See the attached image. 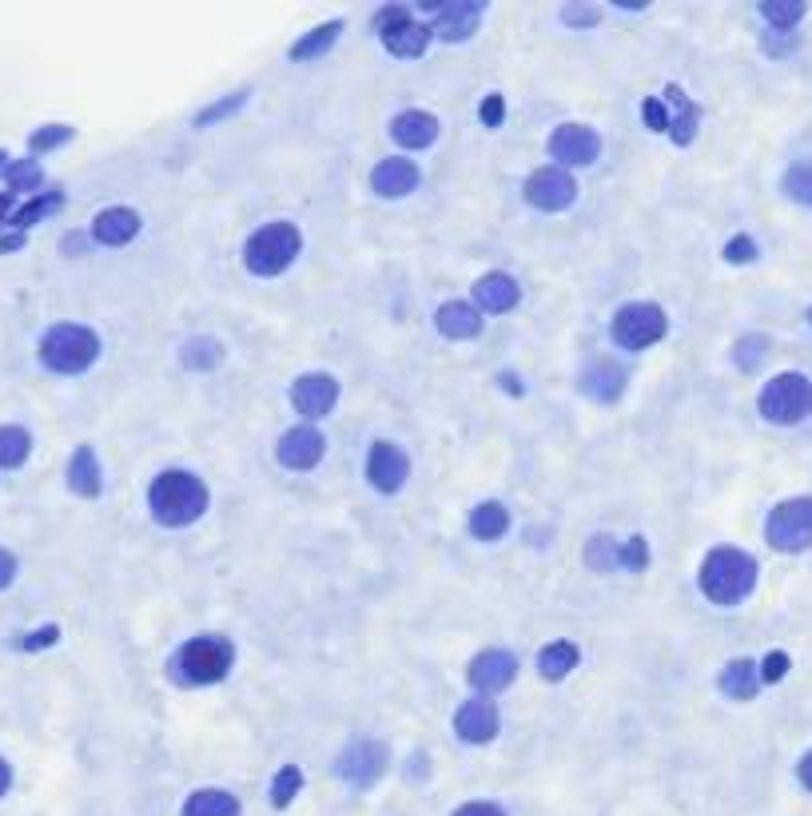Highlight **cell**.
Listing matches in <instances>:
<instances>
[{"mask_svg": "<svg viewBox=\"0 0 812 816\" xmlns=\"http://www.w3.org/2000/svg\"><path fill=\"white\" fill-rule=\"evenodd\" d=\"M796 773H801V785L812 788V753H804V757H801V769H796Z\"/></svg>", "mask_w": 812, "mask_h": 816, "instance_id": "53", "label": "cell"}, {"mask_svg": "<svg viewBox=\"0 0 812 816\" xmlns=\"http://www.w3.org/2000/svg\"><path fill=\"white\" fill-rule=\"evenodd\" d=\"M525 203L538 211H565L578 200V183L565 168H538L530 180H525Z\"/></svg>", "mask_w": 812, "mask_h": 816, "instance_id": "12", "label": "cell"}, {"mask_svg": "<svg viewBox=\"0 0 812 816\" xmlns=\"http://www.w3.org/2000/svg\"><path fill=\"white\" fill-rule=\"evenodd\" d=\"M180 816H239V800L228 788H200V793H191L183 800Z\"/></svg>", "mask_w": 812, "mask_h": 816, "instance_id": "31", "label": "cell"}, {"mask_svg": "<svg viewBox=\"0 0 812 816\" xmlns=\"http://www.w3.org/2000/svg\"><path fill=\"white\" fill-rule=\"evenodd\" d=\"M784 196L796 203H804V208H812V160L804 163H793V168L784 171V180H781Z\"/></svg>", "mask_w": 812, "mask_h": 816, "instance_id": "39", "label": "cell"}, {"mask_svg": "<svg viewBox=\"0 0 812 816\" xmlns=\"http://www.w3.org/2000/svg\"><path fill=\"white\" fill-rule=\"evenodd\" d=\"M4 183H9V196L17 191H37L44 183V168L37 160H12L4 163Z\"/></svg>", "mask_w": 812, "mask_h": 816, "instance_id": "37", "label": "cell"}, {"mask_svg": "<svg viewBox=\"0 0 812 816\" xmlns=\"http://www.w3.org/2000/svg\"><path fill=\"white\" fill-rule=\"evenodd\" d=\"M618 538H610V534H593L590 541H585V566H590L593 574H613L618 570Z\"/></svg>", "mask_w": 812, "mask_h": 816, "instance_id": "35", "label": "cell"}, {"mask_svg": "<svg viewBox=\"0 0 812 816\" xmlns=\"http://www.w3.org/2000/svg\"><path fill=\"white\" fill-rule=\"evenodd\" d=\"M100 359V335L84 324H57L40 339V362L57 375H80Z\"/></svg>", "mask_w": 812, "mask_h": 816, "instance_id": "5", "label": "cell"}, {"mask_svg": "<svg viewBox=\"0 0 812 816\" xmlns=\"http://www.w3.org/2000/svg\"><path fill=\"white\" fill-rule=\"evenodd\" d=\"M439 132H442L439 116L422 112V108H407V112H399L391 120V140L399 143V148H407V152L430 148V143L439 140Z\"/></svg>", "mask_w": 812, "mask_h": 816, "instance_id": "19", "label": "cell"}, {"mask_svg": "<svg viewBox=\"0 0 812 816\" xmlns=\"http://www.w3.org/2000/svg\"><path fill=\"white\" fill-rule=\"evenodd\" d=\"M518 299H522V287H518V279L507 276V271H487V276L474 283L478 311L507 315V311H514V307H518Z\"/></svg>", "mask_w": 812, "mask_h": 816, "instance_id": "22", "label": "cell"}, {"mask_svg": "<svg viewBox=\"0 0 812 816\" xmlns=\"http://www.w3.org/2000/svg\"><path fill=\"white\" fill-rule=\"evenodd\" d=\"M68 490L77 498H100V490H104V470H100V458L88 442L68 458Z\"/></svg>", "mask_w": 812, "mask_h": 816, "instance_id": "25", "label": "cell"}, {"mask_svg": "<svg viewBox=\"0 0 812 816\" xmlns=\"http://www.w3.org/2000/svg\"><path fill=\"white\" fill-rule=\"evenodd\" d=\"M235 665V646L223 634H200L183 641L172 657H168V681L180 689H200V685H215L231 674Z\"/></svg>", "mask_w": 812, "mask_h": 816, "instance_id": "2", "label": "cell"}, {"mask_svg": "<svg viewBox=\"0 0 812 816\" xmlns=\"http://www.w3.org/2000/svg\"><path fill=\"white\" fill-rule=\"evenodd\" d=\"M9 785H12V769H9V760L0 757V797L9 793Z\"/></svg>", "mask_w": 812, "mask_h": 816, "instance_id": "54", "label": "cell"}, {"mask_svg": "<svg viewBox=\"0 0 812 816\" xmlns=\"http://www.w3.org/2000/svg\"><path fill=\"white\" fill-rule=\"evenodd\" d=\"M323 455H327V438H323V430H315L311 422L291 427L287 435H279V442H275V458H279V466H287V470H315V466L323 462Z\"/></svg>", "mask_w": 812, "mask_h": 816, "instance_id": "15", "label": "cell"}, {"mask_svg": "<svg viewBox=\"0 0 812 816\" xmlns=\"http://www.w3.org/2000/svg\"><path fill=\"white\" fill-rule=\"evenodd\" d=\"M716 685H721V694L733 697V701H753L756 689H761V665L749 661V657H736V661H729L725 669H721Z\"/></svg>", "mask_w": 812, "mask_h": 816, "instance_id": "26", "label": "cell"}, {"mask_svg": "<svg viewBox=\"0 0 812 816\" xmlns=\"http://www.w3.org/2000/svg\"><path fill=\"white\" fill-rule=\"evenodd\" d=\"M514 677H518V657L510 654V649H482L467 669V681L474 685L482 697L510 689Z\"/></svg>", "mask_w": 812, "mask_h": 816, "instance_id": "17", "label": "cell"}, {"mask_svg": "<svg viewBox=\"0 0 812 816\" xmlns=\"http://www.w3.org/2000/svg\"><path fill=\"white\" fill-rule=\"evenodd\" d=\"M299 788H303L299 765H283V769L275 773V780H271V808H287L299 797Z\"/></svg>", "mask_w": 812, "mask_h": 816, "instance_id": "40", "label": "cell"}, {"mask_svg": "<svg viewBox=\"0 0 812 816\" xmlns=\"http://www.w3.org/2000/svg\"><path fill=\"white\" fill-rule=\"evenodd\" d=\"M578 661H582V649L573 646V641H550L542 649V657H538V674L545 681H565L578 669Z\"/></svg>", "mask_w": 812, "mask_h": 816, "instance_id": "29", "label": "cell"}, {"mask_svg": "<svg viewBox=\"0 0 812 816\" xmlns=\"http://www.w3.org/2000/svg\"><path fill=\"white\" fill-rule=\"evenodd\" d=\"M72 128H68V123H44V128H40V132H32L29 136V148L32 152H52V148H64L68 140H72Z\"/></svg>", "mask_w": 812, "mask_h": 816, "instance_id": "42", "label": "cell"}, {"mask_svg": "<svg viewBox=\"0 0 812 816\" xmlns=\"http://www.w3.org/2000/svg\"><path fill=\"white\" fill-rule=\"evenodd\" d=\"M661 100H669V105L678 108V120L669 123V136H673V143H681V148H685V143H693V136H698V120H701L698 105H693V100H689L678 84H669Z\"/></svg>", "mask_w": 812, "mask_h": 816, "instance_id": "30", "label": "cell"}, {"mask_svg": "<svg viewBox=\"0 0 812 816\" xmlns=\"http://www.w3.org/2000/svg\"><path fill=\"white\" fill-rule=\"evenodd\" d=\"M784 674H789V654H781V649H776V654H769V657H764V661H761V685H764V681H769V685L781 681Z\"/></svg>", "mask_w": 812, "mask_h": 816, "instance_id": "47", "label": "cell"}, {"mask_svg": "<svg viewBox=\"0 0 812 816\" xmlns=\"http://www.w3.org/2000/svg\"><path fill=\"white\" fill-rule=\"evenodd\" d=\"M148 510L168 530H183V526L200 523L208 510V486L191 470H163L148 486Z\"/></svg>", "mask_w": 812, "mask_h": 816, "instance_id": "1", "label": "cell"}, {"mask_svg": "<svg viewBox=\"0 0 812 816\" xmlns=\"http://www.w3.org/2000/svg\"><path fill=\"white\" fill-rule=\"evenodd\" d=\"M422 12L434 17L430 20L434 37L447 40V44H459V40L474 37L487 4H482V0H422Z\"/></svg>", "mask_w": 812, "mask_h": 816, "instance_id": "10", "label": "cell"}, {"mask_svg": "<svg viewBox=\"0 0 812 816\" xmlns=\"http://www.w3.org/2000/svg\"><path fill=\"white\" fill-rule=\"evenodd\" d=\"M562 20H565V24H573V29H590V24H598V20H602V12L590 9V4H565Z\"/></svg>", "mask_w": 812, "mask_h": 816, "instance_id": "46", "label": "cell"}, {"mask_svg": "<svg viewBox=\"0 0 812 816\" xmlns=\"http://www.w3.org/2000/svg\"><path fill=\"white\" fill-rule=\"evenodd\" d=\"M641 116H645V128H650V132H669V108L661 96H650V100L641 105Z\"/></svg>", "mask_w": 812, "mask_h": 816, "instance_id": "45", "label": "cell"}, {"mask_svg": "<svg viewBox=\"0 0 812 816\" xmlns=\"http://www.w3.org/2000/svg\"><path fill=\"white\" fill-rule=\"evenodd\" d=\"M248 100H251V88H239V92L223 96V100H215V105H208L200 116H196V128H211V123L231 120L239 108H248Z\"/></svg>", "mask_w": 812, "mask_h": 816, "instance_id": "38", "label": "cell"}, {"mask_svg": "<svg viewBox=\"0 0 812 816\" xmlns=\"http://www.w3.org/2000/svg\"><path fill=\"white\" fill-rule=\"evenodd\" d=\"M140 228H143V219L136 208H104L92 219V239L104 247H124L140 236Z\"/></svg>", "mask_w": 812, "mask_h": 816, "instance_id": "23", "label": "cell"}, {"mask_svg": "<svg viewBox=\"0 0 812 816\" xmlns=\"http://www.w3.org/2000/svg\"><path fill=\"white\" fill-rule=\"evenodd\" d=\"M60 641V626H44V629H32V634H24L17 641V649H24V654H37V649H48Z\"/></svg>", "mask_w": 812, "mask_h": 816, "instance_id": "44", "label": "cell"}, {"mask_svg": "<svg viewBox=\"0 0 812 816\" xmlns=\"http://www.w3.org/2000/svg\"><path fill=\"white\" fill-rule=\"evenodd\" d=\"M17 581V558H12L4 546H0V589H9Z\"/></svg>", "mask_w": 812, "mask_h": 816, "instance_id": "51", "label": "cell"}, {"mask_svg": "<svg viewBox=\"0 0 812 816\" xmlns=\"http://www.w3.org/2000/svg\"><path fill=\"white\" fill-rule=\"evenodd\" d=\"M756 558H749L745 550L736 546H716V550L705 554L698 570V586L713 606H736L745 601L749 594L756 589Z\"/></svg>", "mask_w": 812, "mask_h": 816, "instance_id": "3", "label": "cell"}, {"mask_svg": "<svg viewBox=\"0 0 812 816\" xmlns=\"http://www.w3.org/2000/svg\"><path fill=\"white\" fill-rule=\"evenodd\" d=\"M434 327H439V335H447L454 342L478 339L482 335V311L474 303H467V299H450V303H442L434 311Z\"/></svg>", "mask_w": 812, "mask_h": 816, "instance_id": "24", "label": "cell"}, {"mask_svg": "<svg viewBox=\"0 0 812 816\" xmlns=\"http://www.w3.org/2000/svg\"><path fill=\"white\" fill-rule=\"evenodd\" d=\"M761 17L769 20L776 32H793L804 20V0H764Z\"/></svg>", "mask_w": 812, "mask_h": 816, "instance_id": "36", "label": "cell"}, {"mask_svg": "<svg viewBox=\"0 0 812 816\" xmlns=\"http://www.w3.org/2000/svg\"><path fill=\"white\" fill-rule=\"evenodd\" d=\"M32 455V435L24 427H0V466L17 470Z\"/></svg>", "mask_w": 812, "mask_h": 816, "instance_id": "33", "label": "cell"}, {"mask_svg": "<svg viewBox=\"0 0 812 816\" xmlns=\"http://www.w3.org/2000/svg\"><path fill=\"white\" fill-rule=\"evenodd\" d=\"M374 32L387 44V52L399 60H419L430 40H434V29L422 24L407 4H387V9L374 12Z\"/></svg>", "mask_w": 812, "mask_h": 816, "instance_id": "7", "label": "cell"}, {"mask_svg": "<svg viewBox=\"0 0 812 816\" xmlns=\"http://www.w3.org/2000/svg\"><path fill=\"white\" fill-rule=\"evenodd\" d=\"M725 259L729 263H749V259H756V243L749 236H736L725 243Z\"/></svg>", "mask_w": 812, "mask_h": 816, "instance_id": "48", "label": "cell"}, {"mask_svg": "<svg viewBox=\"0 0 812 816\" xmlns=\"http://www.w3.org/2000/svg\"><path fill=\"white\" fill-rule=\"evenodd\" d=\"M180 362L188 370H215L223 362V347L215 339H188L180 347Z\"/></svg>", "mask_w": 812, "mask_h": 816, "instance_id": "34", "label": "cell"}, {"mask_svg": "<svg viewBox=\"0 0 812 816\" xmlns=\"http://www.w3.org/2000/svg\"><path fill=\"white\" fill-rule=\"evenodd\" d=\"M387 765H391V757H387V745L382 740H354V745H347L343 753H339V765H334V773L343 780H351L354 788H371L374 780L387 773Z\"/></svg>", "mask_w": 812, "mask_h": 816, "instance_id": "11", "label": "cell"}, {"mask_svg": "<svg viewBox=\"0 0 812 816\" xmlns=\"http://www.w3.org/2000/svg\"><path fill=\"white\" fill-rule=\"evenodd\" d=\"M764 538L781 554H801L812 546V498H789V502L773 506L769 523H764Z\"/></svg>", "mask_w": 812, "mask_h": 816, "instance_id": "9", "label": "cell"}, {"mask_svg": "<svg viewBox=\"0 0 812 816\" xmlns=\"http://www.w3.org/2000/svg\"><path fill=\"white\" fill-rule=\"evenodd\" d=\"M454 733L467 745H490L498 737V705L490 697H470L459 713H454Z\"/></svg>", "mask_w": 812, "mask_h": 816, "instance_id": "18", "label": "cell"}, {"mask_svg": "<svg viewBox=\"0 0 812 816\" xmlns=\"http://www.w3.org/2000/svg\"><path fill=\"white\" fill-rule=\"evenodd\" d=\"M407 478H411V458L402 455L394 442H387V438L371 442V450H367V482L382 494H394L407 486Z\"/></svg>", "mask_w": 812, "mask_h": 816, "instance_id": "16", "label": "cell"}, {"mask_svg": "<svg viewBox=\"0 0 812 816\" xmlns=\"http://www.w3.org/2000/svg\"><path fill=\"white\" fill-rule=\"evenodd\" d=\"M299 251H303L299 228L295 223H287V219H275V223H263V228L243 243V267H248L251 276L275 279L295 263Z\"/></svg>", "mask_w": 812, "mask_h": 816, "instance_id": "4", "label": "cell"}, {"mask_svg": "<svg viewBox=\"0 0 812 816\" xmlns=\"http://www.w3.org/2000/svg\"><path fill=\"white\" fill-rule=\"evenodd\" d=\"M669 331V319L658 303H625L618 307L610 324V339L621 351H645L653 342H661Z\"/></svg>", "mask_w": 812, "mask_h": 816, "instance_id": "8", "label": "cell"}, {"mask_svg": "<svg viewBox=\"0 0 812 816\" xmlns=\"http://www.w3.org/2000/svg\"><path fill=\"white\" fill-rule=\"evenodd\" d=\"M419 163L414 160H402V156H391V160H382L379 168L371 171V188L374 196L382 200H402V196H411L419 188Z\"/></svg>", "mask_w": 812, "mask_h": 816, "instance_id": "20", "label": "cell"}, {"mask_svg": "<svg viewBox=\"0 0 812 816\" xmlns=\"http://www.w3.org/2000/svg\"><path fill=\"white\" fill-rule=\"evenodd\" d=\"M334 402H339V382H334V375H327V370H311V375H299V379L291 382V407H295L307 422L331 415Z\"/></svg>", "mask_w": 812, "mask_h": 816, "instance_id": "14", "label": "cell"}, {"mask_svg": "<svg viewBox=\"0 0 812 816\" xmlns=\"http://www.w3.org/2000/svg\"><path fill=\"white\" fill-rule=\"evenodd\" d=\"M4 160H9V152H0V163H4Z\"/></svg>", "mask_w": 812, "mask_h": 816, "instance_id": "56", "label": "cell"}, {"mask_svg": "<svg viewBox=\"0 0 812 816\" xmlns=\"http://www.w3.org/2000/svg\"><path fill=\"white\" fill-rule=\"evenodd\" d=\"M578 382H582V390L593 402H618L625 382H630V375H625V367L613 359H590Z\"/></svg>", "mask_w": 812, "mask_h": 816, "instance_id": "21", "label": "cell"}, {"mask_svg": "<svg viewBox=\"0 0 812 816\" xmlns=\"http://www.w3.org/2000/svg\"><path fill=\"white\" fill-rule=\"evenodd\" d=\"M764 359H769V339H764V335H745V339H736L733 362L745 370V375H753Z\"/></svg>", "mask_w": 812, "mask_h": 816, "instance_id": "41", "label": "cell"}, {"mask_svg": "<svg viewBox=\"0 0 812 816\" xmlns=\"http://www.w3.org/2000/svg\"><path fill=\"white\" fill-rule=\"evenodd\" d=\"M482 123H487V128H498V123L507 120V100H502V96H487V100H482Z\"/></svg>", "mask_w": 812, "mask_h": 816, "instance_id": "49", "label": "cell"}, {"mask_svg": "<svg viewBox=\"0 0 812 816\" xmlns=\"http://www.w3.org/2000/svg\"><path fill=\"white\" fill-rule=\"evenodd\" d=\"M550 156H554L562 168H590L598 156H602V136L585 128V123H562L550 136Z\"/></svg>", "mask_w": 812, "mask_h": 816, "instance_id": "13", "label": "cell"}, {"mask_svg": "<svg viewBox=\"0 0 812 816\" xmlns=\"http://www.w3.org/2000/svg\"><path fill=\"white\" fill-rule=\"evenodd\" d=\"M24 247V231H12V236H0V251H17Z\"/></svg>", "mask_w": 812, "mask_h": 816, "instance_id": "52", "label": "cell"}, {"mask_svg": "<svg viewBox=\"0 0 812 816\" xmlns=\"http://www.w3.org/2000/svg\"><path fill=\"white\" fill-rule=\"evenodd\" d=\"M467 530L474 534L478 541H498L510 530V510L502 502H494V498H490V502H478L467 518Z\"/></svg>", "mask_w": 812, "mask_h": 816, "instance_id": "27", "label": "cell"}, {"mask_svg": "<svg viewBox=\"0 0 812 816\" xmlns=\"http://www.w3.org/2000/svg\"><path fill=\"white\" fill-rule=\"evenodd\" d=\"M339 32H343V20H327V24H319V29L303 32V37L291 44V60H295V64H307V60L327 57V52L334 48V40H339Z\"/></svg>", "mask_w": 812, "mask_h": 816, "instance_id": "28", "label": "cell"}, {"mask_svg": "<svg viewBox=\"0 0 812 816\" xmlns=\"http://www.w3.org/2000/svg\"><path fill=\"white\" fill-rule=\"evenodd\" d=\"M618 566H625V570L641 574L645 566H650V541L641 538V534H633L630 541H621L618 546Z\"/></svg>", "mask_w": 812, "mask_h": 816, "instance_id": "43", "label": "cell"}, {"mask_svg": "<svg viewBox=\"0 0 812 816\" xmlns=\"http://www.w3.org/2000/svg\"><path fill=\"white\" fill-rule=\"evenodd\" d=\"M60 208H64V196H60V191H44V196H37V200H29L24 208L12 211L9 223L17 231H29L32 223H40V219H48V216H57Z\"/></svg>", "mask_w": 812, "mask_h": 816, "instance_id": "32", "label": "cell"}, {"mask_svg": "<svg viewBox=\"0 0 812 816\" xmlns=\"http://www.w3.org/2000/svg\"><path fill=\"white\" fill-rule=\"evenodd\" d=\"M809 324H812V311H809Z\"/></svg>", "mask_w": 812, "mask_h": 816, "instance_id": "57", "label": "cell"}, {"mask_svg": "<svg viewBox=\"0 0 812 816\" xmlns=\"http://www.w3.org/2000/svg\"><path fill=\"white\" fill-rule=\"evenodd\" d=\"M761 415L776 427H796L812 415V379L801 370L776 375L773 382H764L761 390Z\"/></svg>", "mask_w": 812, "mask_h": 816, "instance_id": "6", "label": "cell"}, {"mask_svg": "<svg viewBox=\"0 0 812 816\" xmlns=\"http://www.w3.org/2000/svg\"><path fill=\"white\" fill-rule=\"evenodd\" d=\"M9 203H12V196H0V219L9 216Z\"/></svg>", "mask_w": 812, "mask_h": 816, "instance_id": "55", "label": "cell"}, {"mask_svg": "<svg viewBox=\"0 0 812 816\" xmlns=\"http://www.w3.org/2000/svg\"><path fill=\"white\" fill-rule=\"evenodd\" d=\"M454 816H507L498 805H490V800H470V805L454 808Z\"/></svg>", "mask_w": 812, "mask_h": 816, "instance_id": "50", "label": "cell"}]
</instances>
